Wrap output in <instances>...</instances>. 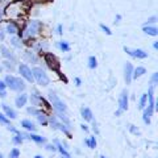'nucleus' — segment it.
<instances>
[{"label":"nucleus","instance_id":"obj_4","mask_svg":"<svg viewBox=\"0 0 158 158\" xmlns=\"http://www.w3.org/2000/svg\"><path fill=\"white\" fill-rule=\"evenodd\" d=\"M49 98H50L52 104L54 107V110L57 111V113H65L66 112V104L56 95V92L50 91V92H49Z\"/></svg>","mask_w":158,"mask_h":158},{"label":"nucleus","instance_id":"obj_17","mask_svg":"<svg viewBox=\"0 0 158 158\" xmlns=\"http://www.w3.org/2000/svg\"><path fill=\"white\" fill-rule=\"evenodd\" d=\"M29 138L31 140H33L34 142H37V144H42V142H45V137H41V136H38V135H34V133H32L31 136H29Z\"/></svg>","mask_w":158,"mask_h":158},{"label":"nucleus","instance_id":"obj_10","mask_svg":"<svg viewBox=\"0 0 158 158\" xmlns=\"http://www.w3.org/2000/svg\"><path fill=\"white\" fill-rule=\"evenodd\" d=\"M27 100H28V95H27V94H20V95L16 98V100H15V103H16V107H19V108L24 107V106H25V103H27Z\"/></svg>","mask_w":158,"mask_h":158},{"label":"nucleus","instance_id":"obj_16","mask_svg":"<svg viewBox=\"0 0 158 158\" xmlns=\"http://www.w3.org/2000/svg\"><path fill=\"white\" fill-rule=\"evenodd\" d=\"M146 73V70H145V67H137V69H135L133 70V74H132V78H135V79H137L138 77H141V75H144V74Z\"/></svg>","mask_w":158,"mask_h":158},{"label":"nucleus","instance_id":"obj_19","mask_svg":"<svg viewBox=\"0 0 158 158\" xmlns=\"http://www.w3.org/2000/svg\"><path fill=\"white\" fill-rule=\"evenodd\" d=\"M7 32H8L9 34H15V33L19 32V29H17V27L13 23H11V24H8V27H7Z\"/></svg>","mask_w":158,"mask_h":158},{"label":"nucleus","instance_id":"obj_7","mask_svg":"<svg viewBox=\"0 0 158 158\" xmlns=\"http://www.w3.org/2000/svg\"><path fill=\"white\" fill-rule=\"evenodd\" d=\"M40 28H41V23L40 21H32L31 24L28 25V28L25 29V34L27 36H36L38 33Z\"/></svg>","mask_w":158,"mask_h":158},{"label":"nucleus","instance_id":"obj_5","mask_svg":"<svg viewBox=\"0 0 158 158\" xmlns=\"http://www.w3.org/2000/svg\"><path fill=\"white\" fill-rule=\"evenodd\" d=\"M19 71H20V74H21V77H23L24 79H27L28 82L33 83L34 78H33L32 70H31V69H29L27 65H20V67H19Z\"/></svg>","mask_w":158,"mask_h":158},{"label":"nucleus","instance_id":"obj_33","mask_svg":"<svg viewBox=\"0 0 158 158\" xmlns=\"http://www.w3.org/2000/svg\"><path fill=\"white\" fill-rule=\"evenodd\" d=\"M131 131L135 133V135H140V132H138L137 129H135V128H133V125H131Z\"/></svg>","mask_w":158,"mask_h":158},{"label":"nucleus","instance_id":"obj_2","mask_svg":"<svg viewBox=\"0 0 158 158\" xmlns=\"http://www.w3.org/2000/svg\"><path fill=\"white\" fill-rule=\"evenodd\" d=\"M44 58H45V63L48 65V67L50 69V70L56 71L57 74H61V71H59V69H61V63H59L58 58L54 56L53 53H45Z\"/></svg>","mask_w":158,"mask_h":158},{"label":"nucleus","instance_id":"obj_27","mask_svg":"<svg viewBox=\"0 0 158 158\" xmlns=\"http://www.w3.org/2000/svg\"><path fill=\"white\" fill-rule=\"evenodd\" d=\"M88 67H90V69H95L96 67V58L95 57H90V58H88Z\"/></svg>","mask_w":158,"mask_h":158},{"label":"nucleus","instance_id":"obj_26","mask_svg":"<svg viewBox=\"0 0 158 158\" xmlns=\"http://www.w3.org/2000/svg\"><path fill=\"white\" fill-rule=\"evenodd\" d=\"M0 124H4V125H9V118L3 115V113H0Z\"/></svg>","mask_w":158,"mask_h":158},{"label":"nucleus","instance_id":"obj_11","mask_svg":"<svg viewBox=\"0 0 158 158\" xmlns=\"http://www.w3.org/2000/svg\"><path fill=\"white\" fill-rule=\"evenodd\" d=\"M3 110H4V112H6V116L8 117V118H16L17 117V113L15 112L9 106H7V104H3Z\"/></svg>","mask_w":158,"mask_h":158},{"label":"nucleus","instance_id":"obj_3","mask_svg":"<svg viewBox=\"0 0 158 158\" xmlns=\"http://www.w3.org/2000/svg\"><path fill=\"white\" fill-rule=\"evenodd\" d=\"M33 74V78L37 81V83L40 86H48L49 85V77L46 75V73L40 67H34L32 70Z\"/></svg>","mask_w":158,"mask_h":158},{"label":"nucleus","instance_id":"obj_25","mask_svg":"<svg viewBox=\"0 0 158 158\" xmlns=\"http://www.w3.org/2000/svg\"><path fill=\"white\" fill-rule=\"evenodd\" d=\"M19 157H20V150L17 148H15V149H12L11 153H9V158H19Z\"/></svg>","mask_w":158,"mask_h":158},{"label":"nucleus","instance_id":"obj_20","mask_svg":"<svg viewBox=\"0 0 158 158\" xmlns=\"http://www.w3.org/2000/svg\"><path fill=\"white\" fill-rule=\"evenodd\" d=\"M37 118H38L40 124H46V123H48V117H46L45 113L38 112V113H37Z\"/></svg>","mask_w":158,"mask_h":158},{"label":"nucleus","instance_id":"obj_22","mask_svg":"<svg viewBox=\"0 0 158 158\" xmlns=\"http://www.w3.org/2000/svg\"><path fill=\"white\" fill-rule=\"evenodd\" d=\"M56 144H57V149L62 153V156H63V157H70V154H69V153L66 152L65 148H63L61 144H59V141H56Z\"/></svg>","mask_w":158,"mask_h":158},{"label":"nucleus","instance_id":"obj_15","mask_svg":"<svg viewBox=\"0 0 158 158\" xmlns=\"http://www.w3.org/2000/svg\"><path fill=\"white\" fill-rule=\"evenodd\" d=\"M82 117L85 118L86 121H91L92 120V112L90 108H83L82 110Z\"/></svg>","mask_w":158,"mask_h":158},{"label":"nucleus","instance_id":"obj_34","mask_svg":"<svg viewBox=\"0 0 158 158\" xmlns=\"http://www.w3.org/2000/svg\"><path fill=\"white\" fill-rule=\"evenodd\" d=\"M57 31H58V34H62V25H58Z\"/></svg>","mask_w":158,"mask_h":158},{"label":"nucleus","instance_id":"obj_21","mask_svg":"<svg viewBox=\"0 0 158 158\" xmlns=\"http://www.w3.org/2000/svg\"><path fill=\"white\" fill-rule=\"evenodd\" d=\"M146 99H148L146 94H142L141 98H140V106H138L140 110H144V108H145V106H146Z\"/></svg>","mask_w":158,"mask_h":158},{"label":"nucleus","instance_id":"obj_23","mask_svg":"<svg viewBox=\"0 0 158 158\" xmlns=\"http://www.w3.org/2000/svg\"><path fill=\"white\" fill-rule=\"evenodd\" d=\"M6 88H7V86H6V83H4L3 81H0V96H2V98H6V96H7Z\"/></svg>","mask_w":158,"mask_h":158},{"label":"nucleus","instance_id":"obj_38","mask_svg":"<svg viewBox=\"0 0 158 158\" xmlns=\"http://www.w3.org/2000/svg\"><path fill=\"white\" fill-rule=\"evenodd\" d=\"M34 158H44V157H41V156H34Z\"/></svg>","mask_w":158,"mask_h":158},{"label":"nucleus","instance_id":"obj_35","mask_svg":"<svg viewBox=\"0 0 158 158\" xmlns=\"http://www.w3.org/2000/svg\"><path fill=\"white\" fill-rule=\"evenodd\" d=\"M81 127H82V129H83V131H86V132L88 131V128H87V125H85V124H82Z\"/></svg>","mask_w":158,"mask_h":158},{"label":"nucleus","instance_id":"obj_9","mask_svg":"<svg viewBox=\"0 0 158 158\" xmlns=\"http://www.w3.org/2000/svg\"><path fill=\"white\" fill-rule=\"evenodd\" d=\"M132 74H133V67H132V63L131 62H127L125 66H124V78H125V83L129 85L131 81H132Z\"/></svg>","mask_w":158,"mask_h":158},{"label":"nucleus","instance_id":"obj_31","mask_svg":"<svg viewBox=\"0 0 158 158\" xmlns=\"http://www.w3.org/2000/svg\"><path fill=\"white\" fill-rule=\"evenodd\" d=\"M156 20H157V17H156V16H153V17H150V19H148L146 25H148V24H152V23H156Z\"/></svg>","mask_w":158,"mask_h":158},{"label":"nucleus","instance_id":"obj_30","mask_svg":"<svg viewBox=\"0 0 158 158\" xmlns=\"http://www.w3.org/2000/svg\"><path fill=\"white\" fill-rule=\"evenodd\" d=\"M100 28H102V31H103V32H106V33L108 34V36H111V34H112V32H111V29H110V28H108V27H106V25H104V24H100Z\"/></svg>","mask_w":158,"mask_h":158},{"label":"nucleus","instance_id":"obj_39","mask_svg":"<svg viewBox=\"0 0 158 158\" xmlns=\"http://www.w3.org/2000/svg\"><path fill=\"white\" fill-rule=\"evenodd\" d=\"M0 158H4V156L2 154V153H0Z\"/></svg>","mask_w":158,"mask_h":158},{"label":"nucleus","instance_id":"obj_37","mask_svg":"<svg viewBox=\"0 0 158 158\" xmlns=\"http://www.w3.org/2000/svg\"><path fill=\"white\" fill-rule=\"evenodd\" d=\"M153 46H154V49H158V41H156V42H154V45H153Z\"/></svg>","mask_w":158,"mask_h":158},{"label":"nucleus","instance_id":"obj_6","mask_svg":"<svg viewBox=\"0 0 158 158\" xmlns=\"http://www.w3.org/2000/svg\"><path fill=\"white\" fill-rule=\"evenodd\" d=\"M124 52L128 53L131 57H135V58H140V59H144L148 57V53H145L144 50H141V49H129V48H124Z\"/></svg>","mask_w":158,"mask_h":158},{"label":"nucleus","instance_id":"obj_12","mask_svg":"<svg viewBox=\"0 0 158 158\" xmlns=\"http://www.w3.org/2000/svg\"><path fill=\"white\" fill-rule=\"evenodd\" d=\"M52 124H54V125H56V127H58V128H59V129H61V131H62L63 133H65V135H66V136H69V137H70V136H71V135H70V131H69V129H67V128H66V125H63V124H59V123H57V121H56V118H54V117L52 118Z\"/></svg>","mask_w":158,"mask_h":158},{"label":"nucleus","instance_id":"obj_28","mask_svg":"<svg viewBox=\"0 0 158 158\" xmlns=\"http://www.w3.org/2000/svg\"><path fill=\"white\" fill-rule=\"evenodd\" d=\"M12 141H13V144H16V145H20L23 142V137H21V135H16V136H13V138H12Z\"/></svg>","mask_w":158,"mask_h":158},{"label":"nucleus","instance_id":"obj_42","mask_svg":"<svg viewBox=\"0 0 158 158\" xmlns=\"http://www.w3.org/2000/svg\"><path fill=\"white\" fill-rule=\"evenodd\" d=\"M0 17H2V13H0Z\"/></svg>","mask_w":158,"mask_h":158},{"label":"nucleus","instance_id":"obj_13","mask_svg":"<svg viewBox=\"0 0 158 158\" xmlns=\"http://www.w3.org/2000/svg\"><path fill=\"white\" fill-rule=\"evenodd\" d=\"M144 32L149 36H158V29L156 27H149V25H145L144 27Z\"/></svg>","mask_w":158,"mask_h":158},{"label":"nucleus","instance_id":"obj_41","mask_svg":"<svg viewBox=\"0 0 158 158\" xmlns=\"http://www.w3.org/2000/svg\"><path fill=\"white\" fill-rule=\"evenodd\" d=\"M62 158H70V157H62Z\"/></svg>","mask_w":158,"mask_h":158},{"label":"nucleus","instance_id":"obj_18","mask_svg":"<svg viewBox=\"0 0 158 158\" xmlns=\"http://www.w3.org/2000/svg\"><path fill=\"white\" fill-rule=\"evenodd\" d=\"M85 142L87 144V146H88V148H91V149H95V148H96V140H95V137L86 138Z\"/></svg>","mask_w":158,"mask_h":158},{"label":"nucleus","instance_id":"obj_24","mask_svg":"<svg viewBox=\"0 0 158 158\" xmlns=\"http://www.w3.org/2000/svg\"><path fill=\"white\" fill-rule=\"evenodd\" d=\"M59 48H61V50H63V52H69V50H70V45H69L66 41H61V42H59Z\"/></svg>","mask_w":158,"mask_h":158},{"label":"nucleus","instance_id":"obj_29","mask_svg":"<svg viewBox=\"0 0 158 158\" xmlns=\"http://www.w3.org/2000/svg\"><path fill=\"white\" fill-rule=\"evenodd\" d=\"M157 83H158V73H154L153 74V77H152V86L154 87Z\"/></svg>","mask_w":158,"mask_h":158},{"label":"nucleus","instance_id":"obj_8","mask_svg":"<svg viewBox=\"0 0 158 158\" xmlns=\"http://www.w3.org/2000/svg\"><path fill=\"white\" fill-rule=\"evenodd\" d=\"M118 108H120L118 111H121V112L128 110V92L125 90L121 92L120 98H118Z\"/></svg>","mask_w":158,"mask_h":158},{"label":"nucleus","instance_id":"obj_36","mask_svg":"<svg viewBox=\"0 0 158 158\" xmlns=\"http://www.w3.org/2000/svg\"><path fill=\"white\" fill-rule=\"evenodd\" d=\"M75 82H77V86H81V79H79V78L75 79Z\"/></svg>","mask_w":158,"mask_h":158},{"label":"nucleus","instance_id":"obj_32","mask_svg":"<svg viewBox=\"0 0 158 158\" xmlns=\"http://www.w3.org/2000/svg\"><path fill=\"white\" fill-rule=\"evenodd\" d=\"M46 149H48V150H50V152H56L57 148L54 146V145H48V146H46Z\"/></svg>","mask_w":158,"mask_h":158},{"label":"nucleus","instance_id":"obj_1","mask_svg":"<svg viewBox=\"0 0 158 158\" xmlns=\"http://www.w3.org/2000/svg\"><path fill=\"white\" fill-rule=\"evenodd\" d=\"M4 83H6V86L11 88L12 91H24L27 87L25 82H24L21 78H17L13 75H7Z\"/></svg>","mask_w":158,"mask_h":158},{"label":"nucleus","instance_id":"obj_14","mask_svg":"<svg viewBox=\"0 0 158 158\" xmlns=\"http://www.w3.org/2000/svg\"><path fill=\"white\" fill-rule=\"evenodd\" d=\"M21 127L23 128H25L27 131H36V127H34V124L31 121V120H23L21 121Z\"/></svg>","mask_w":158,"mask_h":158},{"label":"nucleus","instance_id":"obj_40","mask_svg":"<svg viewBox=\"0 0 158 158\" xmlns=\"http://www.w3.org/2000/svg\"><path fill=\"white\" fill-rule=\"evenodd\" d=\"M100 158H106V157L104 156H100Z\"/></svg>","mask_w":158,"mask_h":158}]
</instances>
